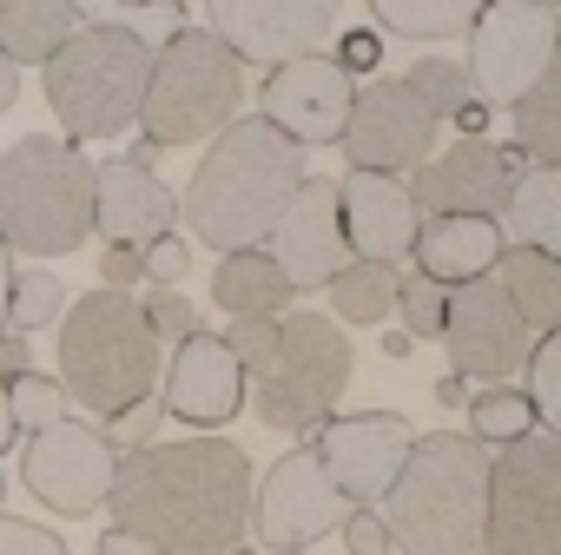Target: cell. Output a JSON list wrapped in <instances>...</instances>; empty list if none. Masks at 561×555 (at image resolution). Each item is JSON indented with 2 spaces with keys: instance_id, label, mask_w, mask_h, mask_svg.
Instances as JSON below:
<instances>
[{
  "instance_id": "obj_37",
  "label": "cell",
  "mask_w": 561,
  "mask_h": 555,
  "mask_svg": "<svg viewBox=\"0 0 561 555\" xmlns=\"http://www.w3.org/2000/svg\"><path fill=\"white\" fill-rule=\"evenodd\" d=\"M225 344H231V358H238V371L257 384L264 371H271V358H277V318H231V331H225Z\"/></svg>"
},
{
  "instance_id": "obj_20",
  "label": "cell",
  "mask_w": 561,
  "mask_h": 555,
  "mask_svg": "<svg viewBox=\"0 0 561 555\" xmlns=\"http://www.w3.org/2000/svg\"><path fill=\"white\" fill-rule=\"evenodd\" d=\"M337 212H344V245L357 264H397L410 245H416V199L403 179H383V172H351L337 179Z\"/></svg>"
},
{
  "instance_id": "obj_34",
  "label": "cell",
  "mask_w": 561,
  "mask_h": 555,
  "mask_svg": "<svg viewBox=\"0 0 561 555\" xmlns=\"http://www.w3.org/2000/svg\"><path fill=\"white\" fill-rule=\"evenodd\" d=\"M528 410L541 437H561V331L528 351Z\"/></svg>"
},
{
  "instance_id": "obj_6",
  "label": "cell",
  "mask_w": 561,
  "mask_h": 555,
  "mask_svg": "<svg viewBox=\"0 0 561 555\" xmlns=\"http://www.w3.org/2000/svg\"><path fill=\"white\" fill-rule=\"evenodd\" d=\"M146 87H152V47L126 21H87L47 60V106L73 146L126 133L146 113Z\"/></svg>"
},
{
  "instance_id": "obj_46",
  "label": "cell",
  "mask_w": 561,
  "mask_h": 555,
  "mask_svg": "<svg viewBox=\"0 0 561 555\" xmlns=\"http://www.w3.org/2000/svg\"><path fill=\"white\" fill-rule=\"evenodd\" d=\"M100 555H159V548L139 542V535H126V529H106V535H100Z\"/></svg>"
},
{
  "instance_id": "obj_21",
  "label": "cell",
  "mask_w": 561,
  "mask_h": 555,
  "mask_svg": "<svg viewBox=\"0 0 561 555\" xmlns=\"http://www.w3.org/2000/svg\"><path fill=\"white\" fill-rule=\"evenodd\" d=\"M244 384H251V377L238 371L231 344L211 338V331H192V338L179 344L172 371H165V410H172L179 423L218 430V423H231V417L244 410Z\"/></svg>"
},
{
  "instance_id": "obj_39",
  "label": "cell",
  "mask_w": 561,
  "mask_h": 555,
  "mask_svg": "<svg viewBox=\"0 0 561 555\" xmlns=\"http://www.w3.org/2000/svg\"><path fill=\"white\" fill-rule=\"evenodd\" d=\"M0 555H67V542L41 522H21V516H0Z\"/></svg>"
},
{
  "instance_id": "obj_30",
  "label": "cell",
  "mask_w": 561,
  "mask_h": 555,
  "mask_svg": "<svg viewBox=\"0 0 561 555\" xmlns=\"http://www.w3.org/2000/svg\"><path fill=\"white\" fill-rule=\"evenodd\" d=\"M377 27L383 34H410V41H443V34H469L476 8L469 0H377Z\"/></svg>"
},
{
  "instance_id": "obj_17",
  "label": "cell",
  "mask_w": 561,
  "mask_h": 555,
  "mask_svg": "<svg viewBox=\"0 0 561 555\" xmlns=\"http://www.w3.org/2000/svg\"><path fill=\"white\" fill-rule=\"evenodd\" d=\"M113 469H119L113 443L93 423H73V417L41 430V437H27V456H21L27 489L54 516H93L106 502V489H113Z\"/></svg>"
},
{
  "instance_id": "obj_47",
  "label": "cell",
  "mask_w": 561,
  "mask_h": 555,
  "mask_svg": "<svg viewBox=\"0 0 561 555\" xmlns=\"http://www.w3.org/2000/svg\"><path fill=\"white\" fill-rule=\"evenodd\" d=\"M8 298H14V251L0 238V325H8Z\"/></svg>"
},
{
  "instance_id": "obj_26",
  "label": "cell",
  "mask_w": 561,
  "mask_h": 555,
  "mask_svg": "<svg viewBox=\"0 0 561 555\" xmlns=\"http://www.w3.org/2000/svg\"><path fill=\"white\" fill-rule=\"evenodd\" d=\"M80 27H87V14L73 0H8V8H0V54L14 67H27V60L47 67Z\"/></svg>"
},
{
  "instance_id": "obj_13",
  "label": "cell",
  "mask_w": 561,
  "mask_h": 555,
  "mask_svg": "<svg viewBox=\"0 0 561 555\" xmlns=\"http://www.w3.org/2000/svg\"><path fill=\"white\" fill-rule=\"evenodd\" d=\"M337 146L351 152V172L403 179V172L430 166L436 120H430V106H423L403 80H364L357 100H351V126H344Z\"/></svg>"
},
{
  "instance_id": "obj_43",
  "label": "cell",
  "mask_w": 561,
  "mask_h": 555,
  "mask_svg": "<svg viewBox=\"0 0 561 555\" xmlns=\"http://www.w3.org/2000/svg\"><path fill=\"white\" fill-rule=\"evenodd\" d=\"M139 278H146V251L106 245V258H100V285H106V292H126V285H139Z\"/></svg>"
},
{
  "instance_id": "obj_22",
  "label": "cell",
  "mask_w": 561,
  "mask_h": 555,
  "mask_svg": "<svg viewBox=\"0 0 561 555\" xmlns=\"http://www.w3.org/2000/svg\"><path fill=\"white\" fill-rule=\"evenodd\" d=\"M172 218H179V192H172L159 172H139V166H126V159H106V166H100L93 231H106V245L146 251V245L172 238Z\"/></svg>"
},
{
  "instance_id": "obj_18",
  "label": "cell",
  "mask_w": 561,
  "mask_h": 555,
  "mask_svg": "<svg viewBox=\"0 0 561 555\" xmlns=\"http://www.w3.org/2000/svg\"><path fill=\"white\" fill-rule=\"evenodd\" d=\"M351 100H357V80L337 60L311 54V60H291V67L264 73L257 106L291 146H337L344 126H351Z\"/></svg>"
},
{
  "instance_id": "obj_11",
  "label": "cell",
  "mask_w": 561,
  "mask_h": 555,
  "mask_svg": "<svg viewBox=\"0 0 561 555\" xmlns=\"http://www.w3.org/2000/svg\"><path fill=\"white\" fill-rule=\"evenodd\" d=\"M351 496L331 483V469H324V456L305 443V450H291V456H277L271 469H264V483L251 489V535L264 542V548H311L318 535H331V529H344L351 522Z\"/></svg>"
},
{
  "instance_id": "obj_42",
  "label": "cell",
  "mask_w": 561,
  "mask_h": 555,
  "mask_svg": "<svg viewBox=\"0 0 561 555\" xmlns=\"http://www.w3.org/2000/svg\"><path fill=\"white\" fill-rule=\"evenodd\" d=\"M185 264H192V251L179 245V238H159V245H146V278L159 292H172L179 278H185Z\"/></svg>"
},
{
  "instance_id": "obj_27",
  "label": "cell",
  "mask_w": 561,
  "mask_h": 555,
  "mask_svg": "<svg viewBox=\"0 0 561 555\" xmlns=\"http://www.w3.org/2000/svg\"><path fill=\"white\" fill-rule=\"evenodd\" d=\"M515 146H522V159L561 172V41H554L548 73L535 80V93L515 106Z\"/></svg>"
},
{
  "instance_id": "obj_14",
  "label": "cell",
  "mask_w": 561,
  "mask_h": 555,
  "mask_svg": "<svg viewBox=\"0 0 561 555\" xmlns=\"http://www.w3.org/2000/svg\"><path fill=\"white\" fill-rule=\"evenodd\" d=\"M211 34L238 54V67H291L311 60L337 34L331 0H211Z\"/></svg>"
},
{
  "instance_id": "obj_15",
  "label": "cell",
  "mask_w": 561,
  "mask_h": 555,
  "mask_svg": "<svg viewBox=\"0 0 561 555\" xmlns=\"http://www.w3.org/2000/svg\"><path fill=\"white\" fill-rule=\"evenodd\" d=\"M443 344H449V364L462 384H502L508 371L528 364L535 338L528 325L515 318L508 292L495 285V278H476V285H456L449 292V318H443Z\"/></svg>"
},
{
  "instance_id": "obj_50",
  "label": "cell",
  "mask_w": 561,
  "mask_h": 555,
  "mask_svg": "<svg viewBox=\"0 0 561 555\" xmlns=\"http://www.w3.org/2000/svg\"><path fill=\"white\" fill-rule=\"evenodd\" d=\"M14 437H21V423H14V410H8V384H0V456L14 450Z\"/></svg>"
},
{
  "instance_id": "obj_31",
  "label": "cell",
  "mask_w": 561,
  "mask_h": 555,
  "mask_svg": "<svg viewBox=\"0 0 561 555\" xmlns=\"http://www.w3.org/2000/svg\"><path fill=\"white\" fill-rule=\"evenodd\" d=\"M469 437L489 450H502V443H522V437H535V410H528V397L522 390H502V384H489L476 404H469Z\"/></svg>"
},
{
  "instance_id": "obj_29",
  "label": "cell",
  "mask_w": 561,
  "mask_h": 555,
  "mask_svg": "<svg viewBox=\"0 0 561 555\" xmlns=\"http://www.w3.org/2000/svg\"><path fill=\"white\" fill-rule=\"evenodd\" d=\"M331 312L344 325H383L397 312V271L390 264H344L331 278Z\"/></svg>"
},
{
  "instance_id": "obj_51",
  "label": "cell",
  "mask_w": 561,
  "mask_h": 555,
  "mask_svg": "<svg viewBox=\"0 0 561 555\" xmlns=\"http://www.w3.org/2000/svg\"><path fill=\"white\" fill-rule=\"evenodd\" d=\"M0 509H8V476H0Z\"/></svg>"
},
{
  "instance_id": "obj_12",
  "label": "cell",
  "mask_w": 561,
  "mask_h": 555,
  "mask_svg": "<svg viewBox=\"0 0 561 555\" xmlns=\"http://www.w3.org/2000/svg\"><path fill=\"white\" fill-rule=\"evenodd\" d=\"M522 172H528L522 146L462 139V146H449L443 159L416 166L410 199H416V212H430V218H489V225H495V218L515 205Z\"/></svg>"
},
{
  "instance_id": "obj_48",
  "label": "cell",
  "mask_w": 561,
  "mask_h": 555,
  "mask_svg": "<svg viewBox=\"0 0 561 555\" xmlns=\"http://www.w3.org/2000/svg\"><path fill=\"white\" fill-rule=\"evenodd\" d=\"M14 100H21V67H14L8 54H0V113H8Z\"/></svg>"
},
{
  "instance_id": "obj_40",
  "label": "cell",
  "mask_w": 561,
  "mask_h": 555,
  "mask_svg": "<svg viewBox=\"0 0 561 555\" xmlns=\"http://www.w3.org/2000/svg\"><path fill=\"white\" fill-rule=\"evenodd\" d=\"M337 67H344L351 80H357V73L377 80V67H383V34H377V27H351V34L337 41Z\"/></svg>"
},
{
  "instance_id": "obj_7",
  "label": "cell",
  "mask_w": 561,
  "mask_h": 555,
  "mask_svg": "<svg viewBox=\"0 0 561 555\" xmlns=\"http://www.w3.org/2000/svg\"><path fill=\"white\" fill-rule=\"evenodd\" d=\"M238 100H244L238 54L211 27H185L152 54V87L139 120L152 146H198L238 120Z\"/></svg>"
},
{
  "instance_id": "obj_45",
  "label": "cell",
  "mask_w": 561,
  "mask_h": 555,
  "mask_svg": "<svg viewBox=\"0 0 561 555\" xmlns=\"http://www.w3.org/2000/svg\"><path fill=\"white\" fill-rule=\"evenodd\" d=\"M34 364H27V338L21 331H0V384H14V377H27Z\"/></svg>"
},
{
  "instance_id": "obj_35",
  "label": "cell",
  "mask_w": 561,
  "mask_h": 555,
  "mask_svg": "<svg viewBox=\"0 0 561 555\" xmlns=\"http://www.w3.org/2000/svg\"><path fill=\"white\" fill-rule=\"evenodd\" d=\"M397 318H403L410 344H416V338H443V318H449V292L436 285V278L410 271V278H397Z\"/></svg>"
},
{
  "instance_id": "obj_32",
  "label": "cell",
  "mask_w": 561,
  "mask_h": 555,
  "mask_svg": "<svg viewBox=\"0 0 561 555\" xmlns=\"http://www.w3.org/2000/svg\"><path fill=\"white\" fill-rule=\"evenodd\" d=\"M403 87L430 106V120L443 126V120H456L469 100H476V87H469V73L456 67V60H416L410 73H403Z\"/></svg>"
},
{
  "instance_id": "obj_2",
  "label": "cell",
  "mask_w": 561,
  "mask_h": 555,
  "mask_svg": "<svg viewBox=\"0 0 561 555\" xmlns=\"http://www.w3.org/2000/svg\"><path fill=\"white\" fill-rule=\"evenodd\" d=\"M305 146H291L285 133H277L264 113L257 120H231L205 159L192 166V185L179 192V218L192 225L198 245L211 251H257L277 218H285V205L298 199L305 185Z\"/></svg>"
},
{
  "instance_id": "obj_36",
  "label": "cell",
  "mask_w": 561,
  "mask_h": 555,
  "mask_svg": "<svg viewBox=\"0 0 561 555\" xmlns=\"http://www.w3.org/2000/svg\"><path fill=\"white\" fill-rule=\"evenodd\" d=\"M8 410H14V423L21 430H54V423H67V390L54 384V377H41V371H27V377H14L8 384Z\"/></svg>"
},
{
  "instance_id": "obj_28",
  "label": "cell",
  "mask_w": 561,
  "mask_h": 555,
  "mask_svg": "<svg viewBox=\"0 0 561 555\" xmlns=\"http://www.w3.org/2000/svg\"><path fill=\"white\" fill-rule=\"evenodd\" d=\"M515 231H522V245H535V251H548V258H561V172H548V166H528L522 172V185H515Z\"/></svg>"
},
{
  "instance_id": "obj_5",
  "label": "cell",
  "mask_w": 561,
  "mask_h": 555,
  "mask_svg": "<svg viewBox=\"0 0 561 555\" xmlns=\"http://www.w3.org/2000/svg\"><path fill=\"white\" fill-rule=\"evenodd\" d=\"M159 384V338L139 312V298L126 292H93L80 305H67L60 318V390L73 404H87L93 417H126L152 397Z\"/></svg>"
},
{
  "instance_id": "obj_8",
  "label": "cell",
  "mask_w": 561,
  "mask_h": 555,
  "mask_svg": "<svg viewBox=\"0 0 561 555\" xmlns=\"http://www.w3.org/2000/svg\"><path fill=\"white\" fill-rule=\"evenodd\" d=\"M351 384V338L337 318L298 312V318H277V358L257 377L251 404L271 430H324L337 397Z\"/></svg>"
},
{
  "instance_id": "obj_49",
  "label": "cell",
  "mask_w": 561,
  "mask_h": 555,
  "mask_svg": "<svg viewBox=\"0 0 561 555\" xmlns=\"http://www.w3.org/2000/svg\"><path fill=\"white\" fill-rule=\"evenodd\" d=\"M456 126H462L469 139H482V126H489V106H482V100H469V106L456 113Z\"/></svg>"
},
{
  "instance_id": "obj_9",
  "label": "cell",
  "mask_w": 561,
  "mask_h": 555,
  "mask_svg": "<svg viewBox=\"0 0 561 555\" xmlns=\"http://www.w3.org/2000/svg\"><path fill=\"white\" fill-rule=\"evenodd\" d=\"M482 555H561V437H522L489 456Z\"/></svg>"
},
{
  "instance_id": "obj_1",
  "label": "cell",
  "mask_w": 561,
  "mask_h": 555,
  "mask_svg": "<svg viewBox=\"0 0 561 555\" xmlns=\"http://www.w3.org/2000/svg\"><path fill=\"white\" fill-rule=\"evenodd\" d=\"M113 529L159 555H231L251 535V456L225 437L126 450L106 489Z\"/></svg>"
},
{
  "instance_id": "obj_19",
  "label": "cell",
  "mask_w": 561,
  "mask_h": 555,
  "mask_svg": "<svg viewBox=\"0 0 561 555\" xmlns=\"http://www.w3.org/2000/svg\"><path fill=\"white\" fill-rule=\"evenodd\" d=\"M271 264L291 278V292L331 285L344 264H357L351 245H344L337 179H305V185H298V199L285 205V218H277V231H271Z\"/></svg>"
},
{
  "instance_id": "obj_33",
  "label": "cell",
  "mask_w": 561,
  "mask_h": 555,
  "mask_svg": "<svg viewBox=\"0 0 561 555\" xmlns=\"http://www.w3.org/2000/svg\"><path fill=\"white\" fill-rule=\"evenodd\" d=\"M67 312V285L54 271H14V298H8V331H41Z\"/></svg>"
},
{
  "instance_id": "obj_25",
  "label": "cell",
  "mask_w": 561,
  "mask_h": 555,
  "mask_svg": "<svg viewBox=\"0 0 561 555\" xmlns=\"http://www.w3.org/2000/svg\"><path fill=\"white\" fill-rule=\"evenodd\" d=\"M291 298L298 292H291V278L271 264V251H231L211 271V305L231 312V318H277Z\"/></svg>"
},
{
  "instance_id": "obj_38",
  "label": "cell",
  "mask_w": 561,
  "mask_h": 555,
  "mask_svg": "<svg viewBox=\"0 0 561 555\" xmlns=\"http://www.w3.org/2000/svg\"><path fill=\"white\" fill-rule=\"evenodd\" d=\"M139 312H146V325H152V338H159V344H165V338H172V344H185V338L198 331V312H192L179 292H152Z\"/></svg>"
},
{
  "instance_id": "obj_4",
  "label": "cell",
  "mask_w": 561,
  "mask_h": 555,
  "mask_svg": "<svg viewBox=\"0 0 561 555\" xmlns=\"http://www.w3.org/2000/svg\"><path fill=\"white\" fill-rule=\"evenodd\" d=\"M100 166L54 133H27L0 152V238L8 251L67 258L93 238Z\"/></svg>"
},
{
  "instance_id": "obj_23",
  "label": "cell",
  "mask_w": 561,
  "mask_h": 555,
  "mask_svg": "<svg viewBox=\"0 0 561 555\" xmlns=\"http://www.w3.org/2000/svg\"><path fill=\"white\" fill-rule=\"evenodd\" d=\"M410 251H416L423 278L456 292V285H476V278H495L508 245H502V225H489V218H423Z\"/></svg>"
},
{
  "instance_id": "obj_16",
  "label": "cell",
  "mask_w": 561,
  "mask_h": 555,
  "mask_svg": "<svg viewBox=\"0 0 561 555\" xmlns=\"http://www.w3.org/2000/svg\"><path fill=\"white\" fill-rule=\"evenodd\" d=\"M311 450L324 456L331 483H337L357 509H370V502H383L390 483L403 476V463H410V450H416V430H410V417H397V410H351V417H331Z\"/></svg>"
},
{
  "instance_id": "obj_24",
  "label": "cell",
  "mask_w": 561,
  "mask_h": 555,
  "mask_svg": "<svg viewBox=\"0 0 561 555\" xmlns=\"http://www.w3.org/2000/svg\"><path fill=\"white\" fill-rule=\"evenodd\" d=\"M495 285L508 292V305L528 325V338H554L561 331V258H548L535 245H508L502 264H495Z\"/></svg>"
},
{
  "instance_id": "obj_41",
  "label": "cell",
  "mask_w": 561,
  "mask_h": 555,
  "mask_svg": "<svg viewBox=\"0 0 561 555\" xmlns=\"http://www.w3.org/2000/svg\"><path fill=\"white\" fill-rule=\"evenodd\" d=\"M344 548H351V555H390L397 542H390V529H383L377 509H351V522H344Z\"/></svg>"
},
{
  "instance_id": "obj_3",
  "label": "cell",
  "mask_w": 561,
  "mask_h": 555,
  "mask_svg": "<svg viewBox=\"0 0 561 555\" xmlns=\"http://www.w3.org/2000/svg\"><path fill=\"white\" fill-rule=\"evenodd\" d=\"M383 529L410 555H482L489 529V450L476 437H416L403 476L383 496Z\"/></svg>"
},
{
  "instance_id": "obj_10",
  "label": "cell",
  "mask_w": 561,
  "mask_h": 555,
  "mask_svg": "<svg viewBox=\"0 0 561 555\" xmlns=\"http://www.w3.org/2000/svg\"><path fill=\"white\" fill-rule=\"evenodd\" d=\"M554 41H561V14H548V8H528V0H489V8H476L469 67H462L476 100L515 113L535 93V80L548 73Z\"/></svg>"
},
{
  "instance_id": "obj_44",
  "label": "cell",
  "mask_w": 561,
  "mask_h": 555,
  "mask_svg": "<svg viewBox=\"0 0 561 555\" xmlns=\"http://www.w3.org/2000/svg\"><path fill=\"white\" fill-rule=\"evenodd\" d=\"M159 410H165V404H152V397H146L139 410H126V417H113V437H119V443H133V450H146V437H152V423H159ZM113 437H106V443H113Z\"/></svg>"
}]
</instances>
